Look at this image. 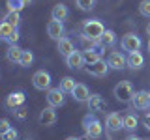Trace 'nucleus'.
I'll return each instance as SVG.
<instances>
[{
    "mask_svg": "<svg viewBox=\"0 0 150 140\" xmlns=\"http://www.w3.org/2000/svg\"><path fill=\"white\" fill-rule=\"evenodd\" d=\"M77 86V82H75V78H71V77H64L62 80H60V90H62L64 93H71L73 92V88Z\"/></svg>",
    "mask_w": 150,
    "mask_h": 140,
    "instance_id": "nucleus-24",
    "label": "nucleus"
},
{
    "mask_svg": "<svg viewBox=\"0 0 150 140\" xmlns=\"http://www.w3.org/2000/svg\"><path fill=\"white\" fill-rule=\"evenodd\" d=\"M13 114H15L19 120H25L26 118V108H25V106H19V108L13 110Z\"/></svg>",
    "mask_w": 150,
    "mask_h": 140,
    "instance_id": "nucleus-32",
    "label": "nucleus"
},
{
    "mask_svg": "<svg viewBox=\"0 0 150 140\" xmlns=\"http://www.w3.org/2000/svg\"><path fill=\"white\" fill-rule=\"evenodd\" d=\"M2 140H17V131L11 127L9 131H6V133H2Z\"/></svg>",
    "mask_w": 150,
    "mask_h": 140,
    "instance_id": "nucleus-31",
    "label": "nucleus"
},
{
    "mask_svg": "<svg viewBox=\"0 0 150 140\" xmlns=\"http://www.w3.org/2000/svg\"><path fill=\"white\" fill-rule=\"evenodd\" d=\"M103 34H105V26L100 19H86L81 24V36H86L94 41H101Z\"/></svg>",
    "mask_w": 150,
    "mask_h": 140,
    "instance_id": "nucleus-1",
    "label": "nucleus"
},
{
    "mask_svg": "<svg viewBox=\"0 0 150 140\" xmlns=\"http://www.w3.org/2000/svg\"><path fill=\"white\" fill-rule=\"evenodd\" d=\"M139 13L143 17L150 19V0H143V2L139 4Z\"/></svg>",
    "mask_w": 150,
    "mask_h": 140,
    "instance_id": "nucleus-30",
    "label": "nucleus"
},
{
    "mask_svg": "<svg viewBox=\"0 0 150 140\" xmlns=\"http://www.w3.org/2000/svg\"><path fill=\"white\" fill-rule=\"evenodd\" d=\"M116 43V34L112 30H105V34L101 37V45L103 47H112Z\"/></svg>",
    "mask_w": 150,
    "mask_h": 140,
    "instance_id": "nucleus-26",
    "label": "nucleus"
},
{
    "mask_svg": "<svg viewBox=\"0 0 150 140\" xmlns=\"http://www.w3.org/2000/svg\"><path fill=\"white\" fill-rule=\"evenodd\" d=\"M32 62H34V54H32V50H25L23 52V58H21V67H30Z\"/></svg>",
    "mask_w": 150,
    "mask_h": 140,
    "instance_id": "nucleus-28",
    "label": "nucleus"
},
{
    "mask_svg": "<svg viewBox=\"0 0 150 140\" xmlns=\"http://www.w3.org/2000/svg\"><path fill=\"white\" fill-rule=\"evenodd\" d=\"M105 106H107V101L101 95H98V93L90 95V99H88V110L90 112H101L105 110Z\"/></svg>",
    "mask_w": 150,
    "mask_h": 140,
    "instance_id": "nucleus-19",
    "label": "nucleus"
},
{
    "mask_svg": "<svg viewBox=\"0 0 150 140\" xmlns=\"http://www.w3.org/2000/svg\"><path fill=\"white\" fill-rule=\"evenodd\" d=\"M105 127L111 133H116V131L124 129V116H120L118 112H109L105 118Z\"/></svg>",
    "mask_w": 150,
    "mask_h": 140,
    "instance_id": "nucleus-8",
    "label": "nucleus"
},
{
    "mask_svg": "<svg viewBox=\"0 0 150 140\" xmlns=\"http://www.w3.org/2000/svg\"><path fill=\"white\" fill-rule=\"evenodd\" d=\"M109 64L107 62H98V64H92V65H88V67H84V71H86L88 75H92V77H105L107 73H109Z\"/></svg>",
    "mask_w": 150,
    "mask_h": 140,
    "instance_id": "nucleus-14",
    "label": "nucleus"
},
{
    "mask_svg": "<svg viewBox=\"0 0 150 140\" xmlns=\"http://www.w3.org/2000/svg\"><path fill=\"white\" fill-rule=\"evenodd\" d=\"M75 4H77V8L81 11H90L96 6V0H75Z\"/></svg>",
    "mask_w": 150,
    "mask_h": 140,
    "instance_id": "nucleus-27",
    "label": "nucleus"
},
{
    "mask_svg": "<svg viewBox=\"0 0 150 140\" xmlns=\"http://www.w3.org/2000/svg\"><path fill=\"white\" fill-rule=\"evenodd\" d=\"M25 8V4H23V0H8V11H21V9Z\"/></svg>",
    "mask_w": 150,
    "mask_h": 140,
    "instance_id": "nucleus-29",
    "label": "nucleus"
},
{
    "mask_svg": "<svg viewBox=\"0 0 150 140\" xmlns=\"http://www.w3.org/2000/svg\"><path fill=\"white\" fill-rule=\"evenodd\" d=\"M144 65V56L141 50H135V52H129L128 54V67L133 69V71H137Z\"/></svg>",
    "mask_w": 150,
    "mask_h": 140,
    "instance_id": "nucleus-18",
    "label": "nucleus"
},
{
    "mask_svg": "<svg viewBox=\"0 0 150 140\" xmlns=\"http://www.w3.org/2000/svg\"><path fill=\"white\" fill-rule=\"evenodd\" d=\"M66 140H79V138H77V136H68Z\"/></svg>",
    "mask_w": 150,
    "mask_h": 140,
    "instance_id": "nucleus-38",
    "label": "nucleus"
},
{
    "mask_svg": "<svg viewBox=\"0 0 150 140\" xmlns=\"http://www.w3.org/2000/svg\"><path fill=\"white\" fill-rule=\"evenodd\" d=\"M21 21H23V19H21V15H19L17 11H8L6 17H4V22H8V24H11V26H15V28L21 24Z\"/></svg>",
    "mask_w": 150,
    "mask_h": 140,
    "instance_id": "nucleus-25",
    "label": "nucleus"
},
{
    "mask_svg": "<svg viewBox=\"0 0 150 140\" xmlns=\"http://www.w3.org/2000/svg\"><path fill=\"white\" fill-rule=\"evenodd\" d=\"M83 52H84V58H86V64H88V65L101 62V50L92 49V50H83Z\"/></svg>",
    "mask_w": 150,
    "mask_h": 140,
    "instance_id": "nucleus-23",
    "label": "nucleus"
},
{
    "mask_svg": "<svg viewBox=\"0 0 150 140\" xmlns=\"http://www.w3.org/2000/svg\"><path fill=\"white\" fill-rule=\"evenodd\" d=\"M143 121H144V127H146V129L150 131V112H146V114H144Z\"/></svg>",
    "mask_w": 150,
    "mask_h": 140,
    "instance_id": "nucleus-34",
    "label": "nucleus"
},
{
    "mask_svg": "<svg viewBox=\"0 0 150 140\" xmlns=\"http://www.w3.org/2000/svg\"><path fill=\"white\" fill-rule=\"evenodd\" d=\"M47 34H49L51 39L58 41L64 37V22L60 21H49V24H47Z\"/></svg>",
    "mask_w": 150,
    "mask_h": 140,
    "instance_id": "nucleus-13",
    "label": "nucleus"
},
{
    "mask_svg": "<svg viewBox=\"0 0 150 140\" xmlns=\"http://www.w3.org/2000/svg\"><path fill=\"white\" fill-rule=\"evenodd\" d=\"M131 105H133V108H137V110H146L150 106V92H146V90L135 92L133 99H131Z\"/></svg>",
    "mask_w": 150,
    "mask_h": 140,
    "instance_id": "nucleus-10",
    "label": "nucleus"
},
{
    "mask_svg": "<svg viewBox=\"0 0 150 140\" xmlns=\"http://www.w3.org/2000/svg\"><path fill=\"white\" fill-rule=\"evenodd\" d=\"M66 64H68L69 69H84V65H86L84 52L83 50H73V52L66 58Z\"/></svg>",
    "mask_w": 150,
    "mask_h": 140,
    "instance_id": "nucleus-9",
    "label": "nucleus"
},
{
    "mask_svg": "<svg viewBox=\"0 0 150 140\" xmlns=\"http://www.w3.org/2000/svg\"><path fill=\"white\" fill-rule=\"evenodd\" d=\"M146 34L150 36V22H148V24H146Z\"/></svg>",
    "mask_w": 150,
    "mask_h": 140,
    "instance_id": "nucleus-37",
    "label": "nucleus"
},
{
    "mask_svg": "<svg viewBox=\"0 0 150 140\" xmlns=\"http://www.w3.org/2000/svg\"><path fill=\"white\" fill-rule=\"evenodd\" d=\"M32 84H34L36 90H51V75L45 69H40L32 77Z\"/></svg>",
    "mask_w": 150,
    "mask_h": 140,
    "instance_id": "nucleus-7",
    "label": "nucleus"
},
{
    "mask_svg": "<svg viewBox=\"0 0 150 140\" xmlns=\"http://www.w3.org/2000/svg\"><path fill=\"white\" fill-rule=\"evenodd\" d=\"M47 103H49V106H62L66 103V95L64 92L60 90V88H51V90H47Z\"/></svg>",
    "mask_w": 150,
    "mask_h": 140,
    "instance_id": "nucleus-11",
    "label": "nucleus"
},
{
    "mask_svg": "<svg viewBox=\"0 0 150 140\" xmlns=\"http://www.w3.org/2000/svg\"><path fill=\"white\" fill-rule=\"evenodd\" d=\"M124 140H143V138H139V136H135V134H129V136H126Z\"/></svg>",
    "mask_w": 150,
    "mask_h": 140,
    "instance_id": "nucleus-35",
    "label": "nucleus"
},
{
    "mask_svg": "<svg viewBox=\"0 0 150 140\" xmlns=\"http://www.w3.org/2000/svg\"><path fill=\"white\" fill-rule=\"evenodd\" d=\"M124 129L128 131V133H133V131L137 129V116H135L133 112H128V114L124 116Z\"/></svg>",
    "mask_w": 150,
    "mask_h": 140,
    "instance_id": "nucleus-22",
    "label": "nucleus"
},
{
    "mask_svg": "<svg viewBox=\"0 0 150 140\" xmlns=\"http://www.w3.org/2000/svg\"><path fill=\"white\" fill-rule=\"evenodd\" d=\"M83 127H84L86 136L92 138V140L100 138L101 134H103V125H101V121L98 120L94 114H86V116L83 118Z\"/></svg>",
    "mask_w": 150,
    "mask_h": 140,
    "instance_id": "nucleus-2",
    "label": "nucleus"
},
{
    "mask_svg": "<svg viewBox=\"0 0 150 140\" xmlns=\"http://www.w3.org/2000/svg\"><path fill=\"white\" fill-rule=\"evenodd\" d=\"M107 64H109L111 69L120 71V69H124L126 65H128V56L122 52V50H112L109 54V58H107Z\"/></svg>",
    "mask_w": 150,
    "mask_h": 140,
    "instance_id": "nucleus-6",
    "label": "nucleus"
},
{
    "mask_svg": "<svg viewBox=\"0 0 150 140\" xmlns=\"http://www.w3.org/2000/svg\"><path fill=\"white\" fill-rule=\"evenodd\" d=\"M71 97L77 103H88V99H90V90H88L86 84L77 82V86H75L73 92H71Z\"/></svg>",
    "mask_w": 150,
    "mask_h": 140,
    "instance_id": "nucleus-12",
    "label": "nucleus"
},
{
    "mask_svg": "<svg viewBox=\"0 0 150 140\" xmlns=\"http://www.w3.org/2000/svg\"><path fill=\"white\" fill-rule=\"evenodd\" d=\"M19 37H21V36H19L17 28L2 21V24H0V39L6 41V43H9V45H17Z\"/></svg>",
    "mask_w": 150,
    "mask_h": 140,
    "instance_id": "nucleus-4",
    "label": "nucleus"
},
{
    "mask_svg": "<svg viewBox=\"0 0 150 140\" xmlns=\"http://www.w3.org/2000/svg\"><path fill=\"white\" fill-rule=\"evenodd\" d=\"M148 50H150V39H148Z\"/></svg>",
    "mask_w": 150,
    "mask_h": 140,
    "instance_id": "nucleus-39",
    "label": "nucleus"
},
{
    "mask_svg": "<svg viewBox=\"0 0 150 140\" xmlns=\"http://www.w3.org/2000/svg\"><path fill=\"white\" fill-rule=\"evenodd\" d=\"M32 2H34V0H23V4H25V6H30Z\"/></svg>",
    "mask_w": 150,
    "mask_h": 140,
    "instance_id": "nucleus-36",
    "label": "nucleus"
},
{
    "mask_svg": "<svg viewBox=\"0 0 150 140\" xmlns=\"http://www.w3.org/2000/svg\"><path fill=\"white\" fill-rule=\"evenodd\" d=\"M25 93L23 92H11L8 95V99H6V105H8V108H11V110H15L19 108V106H23L25 105Z\"/></svg>",
    "mask_w": 150,
    "mask_h": 140,
    "instance_id": "nucleus-17",
    "label": "nucleus"
},
{
    "mask_svg": "<svg viewBox=\"0 0 150 140\" xmlns=\"http://www.w3.org/2000/svg\"><path fill=\"white\" fill-rule=\"evenodd\" d=\"M56 50H58V54H60V56L68 58V56L75 50V45H73V41L69 39V37H66V36H64L62 39L56 41Z\"/></svg>",
    "mask_w": 150,
    "mask_h": 140,
    "instance_id": "nucleus-15",
    "label": "nucleus"
},
{
    "mask_svg": "<svg viewBox=\"0 0 150 140\" xmlns=\"http://www.w3.org/2000/svg\"><path fill=\"white\" fill-rule=\"evenodd\" d=\"M11 127H9V120L4 118L2 121H0V133H6V131H9Z\"/></svg>",
    "mask_w": 150,
    "mask_h": 140,
    "instance_id": "nucleus-33",
    "label": "nucleus"
},
{
    "mask_svg": "<svg viewBox=\"0 0 150 140\" xmlns=\"http://www.w3.org/2000/svg\"><path fill=\"white\" fill-rule=\"evenodd\" d=\"M40 123L41 125H45V127H49V125H53L54 121H56V110H54V106H45L43 110L40 112Z\"/></svg>",
    "mask_w": 150,
    "mask_h": 140,
    "instance_id": "nucleus-16",
    "label": "nucleus"
},
{
    "mask_svg": "<svg viewBox=\"0 0 150 140\" xmlns=\"http://www.w3.org/2000/svg\"><path fill=\"white\" fill-rule=\"evenodd\" d=\"M112 93H115V97L120 103H131V99H133V95H135V90H133V84L129 80H120L115 86Z\"/></svg>",
    "mask_w": 150,
    "mask_h": 140,
    "instance_id": "nucleus-3",
    "label": "nucleus"
},
{
    "mask_svg": "<svg viewBox=\"0 0 150 140\" xmlns=\"http://www.w3.org/2000/svg\"><path fill=\"white\" fill-rule=\"evenodd\" d=\"M69 15V9L66 4H56V6H53V9H51V17H53V21H60L64 22L66 19H68Z\"/></svg>",
    "mask_w": 150,
    "mask_h": 140,
    "instance_id": "nucleus-20",
    "label": "nucleus"
},
{
    "mask_svg": "<svg viewBox=\"0 0 150 140\" xmlns=\"http://www.w3.org/2000/svg\"><path fill=\"white\" fill-rule=\"evenodd\" d=\"M23 52H25V49H21L19 45H9L8 50H6V56H8V60L11 64H21Z\"/></svg>",
    "mask_w": 150,
    "mask_h": 140,
    "instance_id": "nucleus-21",
    "label": "nucleus"
},
{
    "mask_svg": "<svg viewBox=\"0 0 150 140\" xmlns=\"http://www.w3.org/2000/svg\"><path fill=\"white\" fill-rule=\"evenodd\" d=\"M120 45H122V50H126V52H135V50L141 49L143 41H141V37L137 34H126L122 37Z\"/></svg>",
    "mask_w": 150,
    "mask_h": 140,
    "instance_id": "nucleus-5",
    "label": "nucleus"
}]
</instances>
